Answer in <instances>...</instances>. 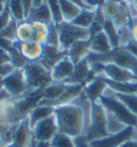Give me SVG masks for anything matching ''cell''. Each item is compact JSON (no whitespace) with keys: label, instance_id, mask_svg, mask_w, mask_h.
Segmentation results:
<instances>
[{"label":"cell","instance_id":"7a4b0ae2","mask_svg":"<svg viewBox=\"0 0 137 147\" xmlns=\"http://www.w3.org/2000/svg\"><path fill=\"white\" fill-rule=\"evenodd\" d=\"M84 135L89 143L109 135L107 130V113L105 107L99 101L92 103L90 125L86 129Z\"/></svg>","mask_w":137,"mask_h":147},{"label":"cell","instance_id":"7402d4cb","mask_svg":"<svg viewBox=\"0 0 137 147\" xmlns=\"http://www.w3.org/2000/svg\"><path fill=\"white\" fill-rule=\"evenodd\" d=\"M59 2H60L63 21L68 22V23H71V22L74 21L77 15L81 13V10H83L78 5L70 2L68 0H59Z\"/></svg>","mask_w":137,"mask_h":147},{"label":"cell","instance_id":"5b68a950","mask_svg":"<svg viewBox=\"0 0 137 147\" xmlns=\"http://www.w3.org/2000/svg\"><path fill=\"white\" fill-rule=\"evenodd\" d=\"M59 33V49L62 52H66L70 49L75 42L81 40L91 39L90 29H85L75 26L72 23L63 22L57 26Z\"/></svg>","mask_w":137,"mask_h":147},{"label":"cell","instance_id":"f1b7e54d","mask_svg":"<svg viewBox=\"0 0 137 147\" xmlns=\"http://www.w3.org/2000/svg\"><path fill=\"white\" fill-rule=\"evenodd\" d=\"M52 147H75L74 140L70 135L58 132L50 141Z\"/></svg>","mask_w":137,"mask_h":147},{"label":"cell","instance_id":"f35d334b","mask_svg":"<svg viewBox=\"0 0 137 147\" xmlns=\"http://www.w3.org/2000/svg\"><path fill=\"white\" fill-rule=\"evenodd\" d=\"M70 2H72V3L76 4V5H78L79 8H81L83 10L84 9H88L87 7H86L85 2H84V0H68ZM89 10H91V9H89Z\"/></svg>","mask_w":137,"mask_h":147},{"label":"cell","instance_id":"ab89813d","mask_svg":"<svg viewBox=\"0 0 137 147\" xmlns=\"http://www.w3.org/2000/svg\"><path fill=\"white\" fill-rule=\"evenodd\" d=\"M36 147H52L50 142H38Z\"/></svg>","mask_w":137,"mask_h":147},{"label":"cell","instance_id":"f6af8a7d","mask_svg":"<svg viewBox=\"0 0 137 147\" xmlns=\"http://www.w3.org/2000/svg\"><path fill=\"white\" fill-rule=\"evenodd\" d=\"M7 1H8V0H0V3H7Z\"/></svg>","mask_w":137,"mask_h":147},{"label":"cell","instance_id":"d6a6232c","mask_svg":"<svg viewBox=\"0 0 137 147\" xmlns=\"http://www.w3.org/2000/svg\"><path fill=\"white\" fill-rule=\"evenodd\" d=\"M119 10H120V4L108 1V0H106L104 5L102 7V11L104 13L106 20H110V21L115 20V17L117 16L119 13Z\"/></svg>","mask_w":137,"mask_h":147},{"label":"cell","instance_id":"4dcf8cb0","mask_svg":"<svg viewBox=\"0 0 137 147\" xmlns=\"http://www.w3.org/2000/svg\"><path fill=\"white\" fill-rule=\"evenodd\" d=\"M130 14H129V10H128V4H126V1H124L123 3L120 4V10H119V13L118 15L115 17L113 20V24L117 28H120L122 26H125V25L130 24Z\"/></svg>","mask_w":137,"mask_h":147},{"label":"cell","instance_id":"5bb4252c","mask_svg":"<svg viewBox=\"0 0 137 147\" xmlns=\"http://www.w3.org/2000/svg\"><path fill=\"white\" fill-rule=\"evenodd\" d=\"M107 87L108 86L104 78L101 76H97L95 78H93L92 81H90L86 85H84V92L88 97L89 100L92 103H94L100 100V98L104 94L105 90L107 89Z\"/></svg>","mask_w":137,"mask_h":147},{"label":"cell","instance_id":"7c38bea8","mask_svg":"<svg viewBox=\"0 0 137 147\" xmlns=\"http://www.w3.org/2000/svg\"><path fill=\"white\" fill-rule=\"evenodd\" d=\"M14 46L20 52V54L24 56L29 62L39 61L44 53V45L40 44L38 42L30 40V41L19 43L14 42Z\"/></svg>","mask_w":137,"mask_h":147},{"label":"cell","instance_id":"e0dca14e","mask_svg":"<svg viewBox=\"0 0 137 147\" xmlns=\"http://www.w3.org/2000/svg\"><path fill=\"white\" fill-rule=\"evenodd\" d=\"M26 21L30 22V23L31 22H41V23H44L46 25L55 24L50 10H49L46 2H44L42 5L38 7V8H32V10L27 15Z\"/></svg>","mask_w":137,"mask_h":147},{"label":"cell","instance_id":"83f0119b","mask_svg":"<svg viewBox=\"0 0 137 147\" xmlns=\"http://www.w3.org/2000/svg\"><path fill=\"white\" fill-rule=\"evenodd\" d=\"M17 26H18V22L15 21L12 17L10 23L7 25V27L0 31V38L4 39V40H8L10 42H15L16 41Z\"/></svg>","mask_w":137,"mask_h":147},{"label":"cell","instance_id":"8d00e7d4","mask_svg":"<svg viewBox=\"0 0 137 147\" xmlns=\"http://www.w3.org/2000/svg\"><path fill=\"white\" fill-rule=\"evenodd\" d=\"M9 99H12L11 98V96H10L3 88L0 89V104L3 102V101H5V100H9Z\"/></svg>","mask_w":137,"mask_h":147},{"label":"cell","instance_id":"d590c367","mask_svg":"<svg viewBox=\"0 0 137 147\" xmlns=\"http://www.w3.org/2000/svg\"><path fill=\"white\" fill-rule=\"evenodd\" d=\"M73 140H74L75 147H91L88 140L86 139V136L84 134L78 135L76 138H73Z\"/></svg>","mask_w":137,"mask_h":147},{"label":"cell","instance_id":"f546056e","mask_svg":"<svg viewBox=\"0 0 137 147\" xmlns=\"http://www.w3.org/2000/svg\"><path fill=\"white\" fill-rule=\"evenodd\" d=\"M45 2L47 3L50 13L52 15V20L55 25H58L63 23V16H62V12H61V7L59 0H45Z\"/></svg>","mask_w":137,"mask_h":147},{"label":"cell","instance_id":"30bf717a","mask_svg":"<svg viewBox=\"0 0 137 147\" xmlns=\"http://www.w3.org/2000/svg\"><path fill=\"white\" fill-rule=\"evenodd\" d=\"M74 69H75V65L68 58V56L63 57L54 65V68L50 71L52 82L68 84L71 78H73Z\"/></svg>","mask_w":137,"mask_h":147},{"label":"cell","instance_id":"cb8c5ba5","mask_svg":"<svg viewBox=\"0 0 137 147\" xmlns=\"http://www.w3.org/2000/svg\"><path fill=\"white\" fill-rule=\"evenodd\" d=\"M108 91L113 94L115 98H117L119 101L123 103L132 113L137 116V92L136 94H118L115 92L108 87Z\"/></svg>","mask_w":137,"mask_h":147},{"label":"cell","instance_id":"ac0fdd59","mask_svg":"<svg viewBox=\"0 0 137 147\" xmlns=\"http://www.w3.org/2000/svg\"><path fill=\"white\" fill-rule=\"evenodd\" d=\"M113 49L108 38L104 32V30L99 31L91 37V46L90 52L95 54H106Z\"/></svg>","mask_w":137,"mask_h":147},{"label":"cell","instance_id":"7bdbcfd3","mask_svg":"<svg viewBox=\"0 0 137 147\" xmlns=\"http://www.w3.org/2000/svg\"><path fill=\"white\" fill-rule=\"evenodd\" d=\"M4 9H5V4H4V3H0V14L3 12Z\"/></svg>","mask_w":137,"mask_h":147},{"label":"cell","instance_id":"9c48e42d","mask_svg":"<svg viewBox=\"0 0 137 147\" xmlns=\"http://www.w3.org/2000/svg\"><path fill=\"white\" fill-rule=\"evenodd\" d=\"M97 76H102L113 82L121 83H137V76H135L129 70L123 69L113 62L103 63L102 73Z\"/></svg>","mask_w":137,"mask_h":147},{"label":"cell","instance_id":"74e56055","mask_svg":"<svg viewBox=\"0 0 137 147\" xmlns=\"http://www.w3.org/2000/svg\"><path fill=\"white\" fill-rule=\"evenodd\" d=\"M120 147H137V138L136 139H132L126 141L125 143H123Z\"/></svg>","mask_w":137,"mask_h":147},{"label":"cell","instance_id":"8fae6325","mask_svg":"<svg viewBox=\"0 0 137 147\" xmlns=\"http://www.w3.org/2000/svg\"><path fill=\"white\" fill-rule=\"evenodd\" d=\"M84 90V85L83 84H68L66 89L64 92L61 94L60 97L56 100L52 101H47V100H41L39 104L42 105H48L52 107H57V106L64 105L68 103H71L75 98H77Z\"/></svg>","mask_w":137,"mask_h":147},{"label":"cell","instance_id":"8992f818","mask_svg":"<svg viewBox=\"0 0 137 147\" xmlns=\"http://www.w3.org/2000/svg\"><path fill=\"white\" fill-rule=\"evenodd\" d=\"M1 85H2V88L14 100L24 98L30 94L27 86L24 69H16L14 72L9 74L8 76L2 78Z\"/></svg>","mask_w":137,"mask_h":147},{"label":"cell","instance_id":"4fadbf2b","mask_svg":"<svg viewBox=\"0 0 137 147\" xmlns=\"http://www.w3.org/2000/svg\"><path fill=\"white\" fill-rule=\"evenodd\" d=\"M33 138L32 127L30 125L28 116L20 120L17 123L15 132H14V138H13V143L21 147H28L29 144L31 143Z\"/></svg>","mask_w":137,"mask_h":147},{"label":"cell","instance_id":"1f68e13d","mask_svg":"<svg viewBox=\"0 0 137 147\" xmlns=\"http://www.w3.org/2000/svg\"><path fill=\"white\" fill-rule=\"evenodd\" d=\"M118 34H119V47H126L133 40L131 25L128 24L118 28Z\"/></svg>","mask_w":137,"mask_h":147},{"label":"cell","instance_id":"277c9868","mask_svg":"<svg viewBox=\"0 0 137 147\" xmlns=\"http://www.w3.org/2000/svg\"><path fill=\"white\" fill-rule=\"evenodd\" d=\"M99 102L111 114L115 115L125 126L133 127L137 129V116L134 113H132L121 101H119L117 98H115L113 94L109 92L108 87L105 90L104 94L100 98Z\"/></svg>","mask_w":137,"mask_h":147},{"label":"cell","instance_id":"44dd1931","mask_svg":"<svg viewBox=\"0 0 137 147\" xmlns=\"http://www.w3.org/2000/svg\"><path fill=\"white\" fill-rule=\"evenodd\" d=\"M97 10H89V9H84L81 10V13L76 16V18L73 22L72 24L75 26L81 27L85 29H90L92 26L93 22H94V17H95V11Z\"/></svg>","mask_w":137,"mask_h":147},{"label":"cell","instance_id":"484cf974","mask_svg":"<svg viewBox=\"0 0 137 147\" xmlns=\"http://www.w3.org/2000/svg\"><path fill=\"white\" fill-rule=\"evenodd\" d=\"M5 4H7V7L11 12V15L15 21H17L18 23L26 21L27 15H26V11H25L24 5H23L20 0H8Z\"/></svg>","mask_w":137,"mask_h":147},{"label":"cell","instance_id":"ba28073f","mask_svg":"<svg viewBox=\"0 0 137 147\" xmlns=\"http://www.w3.org/2000/svg\"><path fill=\"white\" fill-rule=\"evenodd\" d=\"M59 132L55 114L41 120L32 128L33 138L36 142H50Z\"/></svg>","mask_w":137,"mask_h":147},{"label":"cell","instance_id":"3957f363","mask_svg":"<svg viewBox=\"0 0 137 147\" xmlns=\"http://www.w3.org/2000/svg\"><path fill=\"white\" fill-rule=\"evenodd\" d=\"M24 72L30 94L36 90H44L52 83L50 71L39 61L28 62Z\"/></svg>","mask_w":137,"mask_h":147},{"label":"cell","instance_id":"ffe728a7","mask_svg":"<svg viewBox=\"0 0 137 147\" xmlns=\"http://www.w3.org/2000/svg\"><path fill=\"white\" fill-rule=\"evenodd\" d=\"M66 87H68V84H65V83L52 82L50 85H48L43 90L42 100H47V101L56 100V99H58L61 94L64 92Z\"/></svg>","mask_w":137,"mask_h":147},{"label":"cell","instance_id":"52a82bcc","mask_svg":"<svg viewBox=\"0 0 137 147\" xmlns=\"http://www.w3.org/2000/svg\"><path fill=\"white\" fill-rule=\"evenodd\" d=\"M137 138V129L133 127H126L124 130L116 134H110L101 140L90 142L91 147H120L126 141Z\"/></svg>","mask_w":137,"mask_h":147},{"label":"cell","instance_id":"6da1fadb","mask_svg":"<svg viewBox=\"0 0 137 147\" xmlns=\"http://www.w3.org/2000/svg\"><path fill=\"white\" fill-rule=\"evenodd\" d=\"M88 61L91 62H101V63H108L113 62L123 69L129 70L130 72L137 76V57L128 51L124 47L113 49L106 54H95L90 53L87 56Z\"/></svg>","mask_w":137,"mask_h":147},{"label":"cell","instance_id":"e575fe53","mask_svg":"<svg viewBox=\"0 0 137 147\" xmlns=\"http://www.w3.org/2000/svg\"><path fill=\"white\" fill-rule=\"evenodd\" d=\"M11 18H12L11 12H10V10H9V8L7 7V4H5L4 11L0 14V31L7 27V25L11 21Z\"/></svg>","mask_w":137,"mask_h":147},{"label":"cell","instance_id":"60d3db41","mask_svg":"<svg viewBox=\"0 0 137 147\" xmlns=\"http://www.w3.org/2000/svg\"><path fill=\"white\" fill-rule=\"evenodd\" d=\"M33 1V8H38L45 2V0H32Z\"/></svg>","mask_w":137,"mask_h":147},{"label":"cell","instance_id":"9a60e30c","mask_svg":"<svg viewBox=\"0 0 137 147\" xmlns=\"http://www.w3.org/2000/svg\"><path fill=\"white\" fill-rule=\"evenodd\" d=\"M68 56L66 52H62L59 47H55V46H49V45H44V53L43 56L41 58L39 62H41L44 65L46 69L52 71L54 65L63 57Z\"/></svg>","mask_w":137,"mask_h":147},{"label":"cell","instance_id":"603a6c76","mask_svg":"<svg viewBox=\"0 0 137 147\" xmlns=\"http://www.w3.org/2000/svg\"><path fill=\"white\" fill-rule=\"evenodd\" d=\"M33 27V41L42 45H46L48 40L49 25H46L41 22H31Z\"/></svg>","mask_w":137,"mask_h":147},{"label":"cell","instance_id":"d4e9b609","mask_svg":"<svg viewBox=\"0 0 137 147\" xmlns=\"http://www.w3.org/2000/svg\"><path fill=\"white\" fill-rule=\"evenodd\" d=\"M33 40V27L28 21L18 23L16 29V41L19 43Z\"/></svg>","mask_w":137,"mask_h":147},{"label":"cell","instance_id":"836d02e7","mask_svg":"<svg viewBox=\"0 0 137 147\" xmlns=\"http://www.w3.org/2000/svg\"><path fill=\"white\" fill-rule=\"evenodd\" d=\"M46 45L55 46V47H59V33H58L57 25H55V24L49 25L48 40H47Z\"/></svg>","mask_w":137,"mask_h":147},{"label":"cell","instance_id":"d6986e66","mask_svg":"<svg viewBox=\"0 0 137 147\" xmlns=\"http://www.w3.org/2000/svg\"><path fill=\"white\" fill-rule=\"evenodd\" d=\"M54 113H55V107L39 104V105H36V107L30 112V114L28 115L30 125H31V127L33 128L38 123H40L41 120H43V119L47 118L49 116L54 115Z\"/></svg>","mask_w":137,"mask_h":147},{"label":"cell","instance_id":"2e32d148","mask_svg":"<svg viewBox=\"0 0 137 147\" xmlns=\"http://www.w3.org/2000/svg\"><path fill=\"white\" fill-rule=\"evenodd\" d=\"M90 46H91V39L75 42L68 51V58L72 60L74 65H76L78 61H81V59L88 56V54L90 53Z\"/></svg>","mask_w":137,"mask_h":147},{"label":"cell","instance_id":"b9f144b4","mask_svg":"<svg viewBox=\"0 0 137 147\" xmlns=\"http://www.w3.org/2000/svg\"><path fill=\"white\" fill-rule=\"evenodd\" d=\"M108 1H111V2H115V3H118V4H121V3H123L124 1H126V0H108Z\"/></svg>","mask_w":137,"mask_h":147},{"label":"cell","instance_id":"4316f807","mask_svg":"<svg viewBox=\"0 0 137 147\" xmlns=\"http://www.w3.org/2000/svg\"><path fill=\"white\" fill-rule=\"evenodd\" d=\"M104 32L106 33V36L108 38L110 45L113 49H118L119 47V34H118V28L115 26L113 21L110 20H106L103 27Z\"/></svg>","mask_w":137,"mask_h":147},{"label":"cell","instance_id":"bcb514c9","mask_svg":"<svg viewBox=\"0 0 137 147\" xmlns=\"http://www.w3.org/2000/svg\"><path fill=\"white\" fill-rule=\"evenodd\" d=\"M0 89H2V85H1V78H0Z\"/></svg>","mask_w":137,"mask_h":147},{"label":"cell","instance_id":"ee69618b","mask_svg":"<svg viewBox=\"0 0 137 147\" xmlns=\"http://www.w3.org/2000/svg\"><path fill=\"white\" fill-rule=\"evenodd\" d=\"M4 147H21V146H18V145H16V144H10V145H7V146H4Z\"/></svg>","mask_w":137,"mask_h":147}]
</instances>
